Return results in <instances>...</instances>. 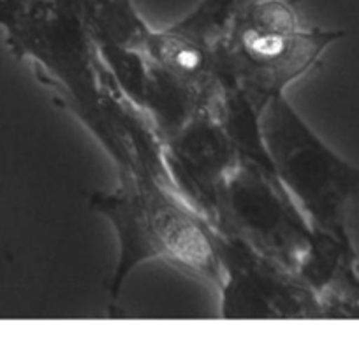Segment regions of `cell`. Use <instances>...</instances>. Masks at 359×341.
I'll list each match as a JSON object with an SVG mask.
<instances>
[{"label": "cell", "mask_w": 359, "mask_h": 341, "mask_svg": "<svg viewBox=\"0 0 359 341\" xmlns=\"http://www.w3.org/2000/svg\"><path fill=\"white\" fill-rule=\"evenodd\" d=\"M345 30L306 29L287 0H255L215 43L220 88H234L264 113L273 99L309 74Z\"/></svg>", "instance_id": "obj_3"}, {"label": "cell", "mask_w": 359, "mask_h": 341, "mask_svg": "<svg viewBox=\"0 0 359 341\" xmlns=\"http://www.w3.org/2000/svg\"><path fill=\"white\" fill-rule=\"evenodd\" d=\"M215 229L298 271L316 230L273 169L240 157L220 190Z\"/></svg>", "instance_id": "obj_5"}, {"label": "cell", "mask_w": 359, "mask_h": 341, "mask_svg": "<svg viewBox=\"0 0 359 341\" xmlns=\"http://www.w3.org/2000/svg\"><path fill=\"white\" fill-rule=\"evenodd\" d=\"M0 30L20 60L104 148L118 174L165 176L162 141L102 60L85 0H0Z\"/></svg>", "instance_id": "obj_1"}, {"label": "cell", "mask_w": 359, "mask_h": 341, "mask_svg": "<svg viewBox=\"0 0 359 341\" xmlns=\"http://www.w3.org/2000/svg\"><path fill=\"white\" fill-rule=\"evenodd\" d=\"M90 209L111 223L118 244L115 271L108 284L111 305L118 301L130 273L150 260H161L219 285L212 223L180 197L168 178L154 173L118 174L113 190L92 194Z\"/></svg>", "instance_id": "obj_2"}, {"label": "cell", "mask_w": 359, "mask_h": 341, "mask_svg": "<svg viewBox=\"0 0 359 341\" xmlns=\"http://www.w3.org/2000/svg\"><path fill=\"white\" fill-rule=\"evenodd\" d=\"M261 129L278 180L312 229L352 244L348 216L359 204V165L337 153L285 95L269 102Z\"/></svg>", "instance_id": "obj_4"}, {"label": "cell", "mask_w": 359, "mask_h": 341, "mask_svg": "<svg viewBox=\"0 0 359 341\" xmlns=\"http://www.w3.org/2000/svg\"><path fill=\"white\" fill-rule=\"evenodd\" d=\"M165 173L172 187L201 218L215 223L220 190L240 160L215 104L196 113L162 141Z\"/></svg>", "instance_id": "obj_7"}, {"label": "cell", "mask_w": 359, "mask_h": 341, "mask_svg": "<svg viewBox=\"0 0 359 341\" xmlns=\"http://www.w3.org/2000/svg\"><path fill=\"white\" fill-rule=\"evenodd\" d=\"M219 259L224 320H289L324 316L323 299L296 271L245 241L210 225Z\"/></svg>", "instance_id": "obj_6"}]
</instances>
